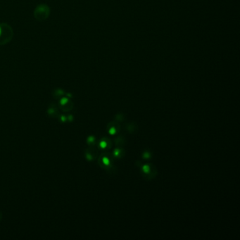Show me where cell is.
Here are the masks:
<instances>
[{
	"label": "cell",
	"mask_w": 240,
	"mask_h": 240,
	"mask_svg": "<svg viewBox=\"0 0 240 240\" xmlns=\"http://www.w3.org/2000/svg\"><path fill=\"white\" fill-rule=\"evenodd\" d=\"M13 32L10 26L7 23H0V45L9 43L13 38Z\"/></svg>",
	"instance_id": "cell-1"
},
{
	"label": "cell",
	"mask_w": 240,
	"mask_h": 240,
	"mask_svg": "<svg viewBox=\"0 0 240 240\" xmlns=\"http://www.w3.org/2000/svg\"><path fill=\"white\" fill-rule=\"evenodd\" d=\"M50 14L49 7L46 4H40L34 11V17L39 21H44Z\"/></svg>",
	"instance_id": "cell-2"
},
{
	"label": "cell",
	"mask_w": 240,
	"mask_h": 240,
	"mask_svg": "<svg viewBox=\"0 0 240 240\" xmlns=\"http://www.w3.org/2000/svg\"><path fill=\"white\" fill-rule=\"evenodd\" d=\"M109 153H103L99 156V163L101 168L110 171L114 169V157Z\"/></svg>",
	"instance_id": "cell-3"
},
{
	"label": "cell",
	"mask_w": 240,
	"mask_h": 240,
	"mask_svg": "<svg viewBox=\"0 0 240 240\" xmlns=\"http://www.w3.org/2000/svg\"><path fill=\"white\" fill-rule=\"evenodd\" d=\"M141 173L144 174L143 177L144 178H148L149 180L153 179L156 176V169L152 164H142L141 166Z\"/></svg>",
	"instance_id": "cell-4"
},
{
	"label": "cell",
	"mask_w": 240,
	"mask_h": 240,
	"mask_svg": "<svg viewBox=\"0 0 240 240\" xmlns=\"http://www.w3.org/2000/svg\"><path fill=\"white\" fill-rule=\"evenodd\" d=\"M107 130L108 133L111 135H114V134L119 133L120 130V124L117 121H112L110 122L107 125Z\"/></svg>",
	"instance_id": "cell-5"
},
{
	"label": "cell",
	"mask_w": 240,
	"mask_h": 240,
	"mask_svg": "<svg viewBox=\"0 0 240 240\" xmlns=\"http://www.w3.org/2000/svg\"><path fill=\"white\" fill-rule=\"evenodd\" d=\"M112 147V142L111 141V139L105 137V138H102L99 142V147L101 149L103 150H109Z\"/></svg>",
	"instance_id": "cell-6"
},
{
	"label": "cell",
	"mask_w": 240,
	"mask_h": 240,
	"mask_svg": "<svg viewBox=\"0 0 240 240\" xmlns=\"http://www.w3.org/2000/svg\"><path fill=\"white\" fill-rule=\"evenodd\" d=\"M97 156V152L94 149V148H90V149H87L85 152V157L88 161H92L95 159Z\"/></svg>",
	"instance_id": "cell-7"
},
{
	"label": "cell",
	"mask_w": 240,
	"mask_h": 240,
	"mask_svg": "<svg viewBox=\"0 0 240 240\" xmlns=\"http://www.w3.org/2000/svg\"><path fill=\"white\" fill-rule=\"evenodd\" d=\"M125 154V152L122 147H118L114 150L112 153V156L115 158H121Z\"/></svg>",
	"instance_id": "cell-8"
},
{
	"label": "cell",
	"mask_w": 240,
	"mask_h": 240,
	"mask_svg": "<svg viewBox=\"0 0 240 240\" xmlns=\"http://www.w3.org/2000/svg\"><path fill=\"white\" fill-rule=\"evenodd\" d=\"M137 130V125L136 123L132 122L128 123V125H126V130L131 134L134 133Z\"/></svg>",
	"instance_id": "cell-9"
},
{
	"label": "cell",
	"mask_w": 240,
	"mask_h": 240,
	"mask_svg": "<svg viewBox=\"0 0 240 240\" xmlns=\"http://www.w3.org/2000/svg\"><path fill=\"white\" fill-rule=\"evenodd\" d=\"M115 144L117 146V147H123L125 144V138L122 135L118 136L115 139Z\"/></svg>",
	"instance_id": "cell-10"
},
{
	"label": "cell",
	"mask_w": 240,
	"mask_h": 240,
	"mask_svg": "<svg viewBox=\"0 0 240 240\" xmlns=\"http://www.w3.org/2000/svg\"><path fill=\"white\" fill-rule=\"evenodd\" d=\"M124 118H125V116H124L123 114H118L115 115V120L117 121V122H118V123H120V122H122V121H123Z\"/></svg>",
	"instance_id": "cell-11"
},
{
	"label": "cell",
	"mask_w": 240,
	"mask_h": 240,
	"mask_svg": "<svg viewBox=\"0 0 240 240\" xmlns=\"http://www.w3.org/2000/svg\"><path fill=\"white\" fill-rule=\"evenodd\" d=\"M95 141H96L95 137L94 136H90L87 139V144H89L90 145H94L95 144Z\"/></svg>",
	"instance_id": "cell-12"
},
{
	"label": "cell",
	"mask_w": 240,
	"mask_h": 240,
	"mask_svg": "<svg viewBox=\"0 0 240 240\" xmlns=\"http://www.w3.org/2000/svg\"><path fill=\"white\" fill-rule=\"evenodd\" d=\"M151 157H152V153H151V152H148V151H145V152H143L142 158L144 159H149Z\"/></svg>",
	"instance_id": "cell-13"
},
{
	"label": "cell",
	"mask_w": 240,
	"mask_h": 240,
	"mask_svg": "<svg viewBox=\"0 0 240 240\" xmlns=\"http://www.w3.org/2000/svg\"><path fill=\"white\" fill-rule=\"evenodd\" d=\"M1 217H2V215H1V214H0V220H1V218H2Z\"/></svg>",
	"instance_id": "cell-14"
}]
</instances>
